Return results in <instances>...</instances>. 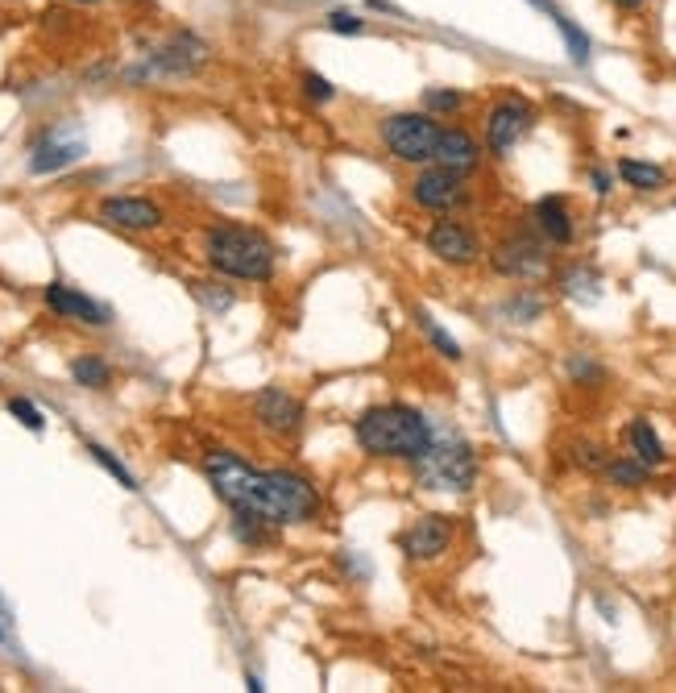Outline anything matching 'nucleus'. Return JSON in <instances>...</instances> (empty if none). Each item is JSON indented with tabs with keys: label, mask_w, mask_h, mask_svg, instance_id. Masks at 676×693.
Here are the masks:
<instances>
[{
	"label": "nucleus",
	"mask_w": 676,
	"mask_h": 693,
	"mask_svg": "<svg viewBox=\"0 0 676 693\" xmlns=\"http://www.w3.org/2000/svg\"><path fill=\"white\" fill-rule=\"evenodd\" d=\"M204 478L228 511H246L266 519L270 527H308L320 524L324 499L311 478L283 465H253L233 449H207Z\"/></svg>",
	"instance_id": "1"
},
{
	"label": "nucleus",
	"mask_w": 676,
	"mask_h": 693,
	"mask_svg": "<svg viewBox=\"0 0 676 693\" xmlns=\"http://www.w3.org/2000/svg\"><path fill=\"white\" fill-rule=\"evenodd\" d=\"M353 441L373 462H419L436 441V423L411 403H373L353 420Z\"/></svg>",
	"instance_id": "2"
},
{
	"label": "nucleus",
	"mask_w": 676,
	"mask_h": 693,
	"mask_svg": "<svg viewBox=\"0 0 676 693\" xmlns=\"http://www.w3.org/2000/svg\"><path fill=\"white\" fill-rule=\"evenodd\" d=\"M204 262L212 274L221 278H237V283H270L278 271V250L262 229L253 225H237V220H221L204 229Z\"/></svg>",
	"instance_id": "3"
},
{
	"label": "nucleus",
	"mask_w": 676,
	"mask_h": 693,
	"mask_svg": "<svg viewBox=\"0 0 676 693\" xmlns=\"http://www.w3.org/2000/svg\"><path fill=\"white\" fill-rule=\"evenodd\" d=\"M411 474H415V486L431 494H470L482 478V462L473 441H465L461 432H436L428 453L411 462Z\"/></svg>",
	"instance_id": "4"
},
{
	"label": "nucleus",
	"mask_w": 676,
	"mask_h": 693,
	"mask_svg": "<svg viewBox=\"0 0 676 693\" xmlns=\"http://www.w3.org/2000/svg\"><path fill=\"white\" fill-rule=\"evenodd\" d=\"M440 133H444V121H440V117H431L428 108L387 112V117H378V126H373L378 146L387 150L394 163H403V167H411V170L436 163Z\"/></svg>",
	"instance_id": "5"
},
{
	"label": "nucleus",
	"mask_w": 676,
	"mask_h": 693,
	"mask_svg": "<svg viewBox=\"0 0 676 693\" xmlns=\"http://www.w3.org/2000/svg\"><path fill=\"white\" fill-rule=\"evenodd\" d=\"M407 204L428 216H456V212L473 208V175L465 170L440 167H415V175L407 179Z\"/></svg>",
	"instance_id": "6"
},
{
	"label": "nucleus",
	"mask_w": 676,
	"mask_h": 693,
	"mask_svg": "<svg viewBox=\"0 0 676 693\" xmlns=\"http://www.w3.org/2000/svg\"><path fill=\"white\" fill-rule=\"evenodd\" d=\"M486 258H490V271L511 283H535L553 271V246L532 229V220L502 232L486 250Z\"/></svg>",
	"instance_id": "7"
},
{
	"label": "nucleus",
	"mask_w": 676,
	"mask_h": 693,
	"mask_svg": "<svg viewBox=\"0 0 676 693\" xmlns=\"http://www.w3.org/2000/svg\"><path fill=\"white\" fill-rule=\"evenodd\" d=\"M539 112L523 92H498L490 105L482 108V142L486 154L494 158H511V150H519V142L532 138Z\"/></svg>",
	"instance_id": "8"
},
{
	"label": "nucleus",
	"mask_w": 676,
	"mask_h": 693,
	"mask_svg": "<svg viewBox=\"0 0 676 693\" xmlns=\"http://www.w3.org/2000/svg\"><path fill=\"white\" fill-rule=\"evenodd\" d=\"M424 250L440 262V266H452V271H470L486 258V246H482V232L465 220V212L456 216H431L428 229H424Z\"/></svg>",
	"instance_id": "9"
},
{
	"label": "nucleus",
	"mask_w": 676,
	"mask_h": 693,
	"mask_svg": "<svg viewBox=\"0 0 676 693\" xmlns=\"http://www.w3.org/2000/svg\"><path fill=\"white\" fill-rule=\"evenodd\" d=\"M452 545H456V515L444 511H424L399 531V552L411 565H436L449 557Z\"/></svg>",
	"instance_id": "10"
},
{
	"label": "nucleus",
	"mask_w": 676,
	"mask_h": 693,
	"mask_svg": "<svg viewBox=\"0 0 676 693\" xmlns=\"http://www.w3.org/2000/svg\"><path fill=\"white\" fill-rule=\"evenodd\" d=\"M253 420L262 432L270 437H278V441H295L299 432H304V423H308V407L304 399L287 391V386H262L258 395H253Z\"/></svg>",
	"instance_id": "11"
},
{
	"label": "nucleus",
	"mask_w": 676,
	"mask_h": 693,
	"mask_svg": "<svg viewBox=\"0 0 676 693\" xmlns=\"http://www.w3.org/2000/svg\"><path fill=\"white\" fill-rule=\"evenodd\" d=\"M212 59V50H207L195 34H170L163 46H154L150 50V59H145V75H170V80H187V75H195L200 67Z\"/></svg>",
	"instance_id": "12"
},
{
	"label": "nucleus",
	"mask_w": 676,
	"mask_h": 693,
	"mask_svg": "<svg viewBox=\"0 0 676 693\" xmlns=\"http://www.w3.org/2000/svg\"><path fill=\"white\" fill-rule=\"evenodd\" d=\"M96 220L121 232H158L166 225V212L145 195H108L96 208Z\"/></svg>",
	"instance_id": "13"
},
{
	"label": "nucleus",
	"mask_w": 676,
	"mask_h": 693,
	"mask_svg": "<svg viewBox=\"0 0 676 693\" xmlns=\"http://www.w3.org/2000/svg\"><path fill=\"white\" fill-rule=\"evenodd\" d=\"M83 154H87V142L71 126L46 129L29 146V175H59V170L75 167Z\"/></svg>",
	"instance_id": "14"
},
{
	"label": "nucleus",
	"mask_w": 676,
	"mask_h": 693,
	"mask_svg": "<svg viewBox=\"0 0 676 693\" xmlns=\"http://www.w3.org/2000/svg\"><path fill=\"white\" fill-rule=\"evenodd\" d=\"M41 303L59 320H75V324H87V328H108L112 324V312L104 303H96L92 295L75 291V287H67V283H46L41 287Z\"/></svg>",
	"instance_id": "15"
},
{
	"label": "nucleus",
	"mask_w": 676,
	"mask_h": 693,
	"mask_svg": "<svg viewBox=\"0 0 676 693\" xmlns=\"http://www.w3.org/2000/svg\"><path fill=\"white\" fill-rule=\"evenodd\" d=\"M527 220H532V229L539 232L548 246H556V250H569L577 241V216L565 195H539L532 204V212H527Z\"/></svg>",
	"instance_id": "16"
},
{
	"label": "nucleus",
	"mask_w": 676,
	"mask_h": 693,
	"mask_svg": "<svg viewBox=\"0 0 676 693\" xmlns=\"http://www.w3.org/2000/svg\"><path fill=\"white\" fill-rule=\"evenodd\" d=\"M436 163L452 170H465V175H477L482 163H486V142L465 126H452L444 121V133H440V150H436Z\"/></svg>",
	"instance_id": "17"
},
{
	"label": "nucleus",
	"mask_w": 676,
	"mask_h": 693,
	"mask_svg": "<svg viewBox=\"0 0 676 693\" xmlns=\"http://www.w3.org/2000/svg\"><path fill=\"white\" fill-rule=\"evenodd\" d=\"M556 291L565 295L569 303L590 308V303L602 299V274L594 266H585V262H573V266H565V271L556 274Z\"/></svg>",
	"instance_id": "18"
},
{
	"label": "nucleus",
	"mask_w": 676,
	"mask_h": 693,
	"mask_svg": "<svg viewBox=\"0 0 676 693\" xmlns=\"http://www.w3.org/2000/svg\"><path fill=\"white\" fill-rule=\"evenodd\" d=\"M615 175L631 191H639V195H652V191L668 188V170L656 167V163H648V158H618Z\"/></svg>",
	"instance_id": "19"
},
{
	"label": "nucleus",
	"mask_w": 676,
	"mask_h": 693,
	"mask_svg": "<svg viewBox=\"0 0 676 693\" xmlns=\"http://www.w3.org/2000/svg\"><path fill=\"white\" fill-rule=\"evenodd\" d=\"M627 449H631V453H636L643 465H652V469H660V465L668 462V453H664V441L656 437L652 420H643V416H636V420L627 423Z\"/></svg>",
	"instance_id": "20"
},
{
	"label": "nucleus",
	"mask_w": 676,
	"mask_h": 693,
	"mask_svg": "<svg viewBox=\"0 0 676 693\" xmlns=\"http://www.w3.org/2000/svg\"><path fill=\"white\" fill-rule=\"evenodd\" d=\"M544 312H548V299L539 291H532V287H519V291H511L498 303V315H502L507 324H535Z\"/></svg>",
	"instance_id": "21"
},
{
	"label": "nucleus",
	"mask_w": 676,
	"mask_h": 693,
	"mask_svg": "<svg viewBox=\"0 0 676 693\" xmlns=\"http://www.w3.org/2000/svg\"><path fill=\"white\" fill-rule=\"evenodd\" d=\"M606 482L615 486V490H643V486L652 482V465H643L636 453H618L606 462Z\"/></svg>",
	"instance_id": "22"
},
{
	"label": "nucleus",
	"mask_w": 676,
	"mask_h": 693,
	"mask_svg": "<svg viewBox=\"0 0 676 693\" xmlns=\"http://www.w3.org/2000/svg\"><path fill=\"white\" fill-rule=\"evenodd\" d=\"M415 328L424 333V340H428L431 349H436V354H440L444 361H461V358H465L461 340H456V336H452L449 328H444V324H440V320L428 312V308H415Z\"/></svg>",
	"instance_id": "23"
},
{
	"label": "nucleus",
	"mask_w": 676,
	"mask_h": 693,
	"mask_svg": "<svg viewBox=\"0 0 676 693\" xmlns=\"http://www.w3.org/2000/svg\"><path fill=\"white\" fill-rule=\"evenodd\" d=\"M419 108H428L431 117H440V121H456L470 108V92H461V87H424Z\"/></svg>",
	"instance_id": "24"
},
{
	"label": "nucleus",
	"mask_w": 676,
	"mask_h": 693,
	"mask_svg": "<svg viewBox=\"0 0 676 693\" xmlns=\"http://www.w3.org/2000/svg\"><path fill=\"white\" fill-rule=\"evenodd\" d=\"M71 379L83 391H108L112 386V366L100 354H80V358H71Z\"/></svg>",
	"instance_id": "25"
},
{
	"label": "nucleus",
	"mask_w": 676,
	"mask_h": 693,
	"mask_svg": "<svg viewBox=\"0 0 676 693\" xmlns=\"http://www.w3.org/2000/svg\"><path fill=\"white\" fill-rule=\"evenodd\" d=\"M548 17H553V25L560 29V38H565V50H569L573 67L590 63V55H594V43H590V34H585V29H581V25H577L569 13H560V9H553Z\"/></svg>",
	"instance_id": "26"
},
{
	"label": "nucleus",
	"mask_w": 676,
	"mask_h": 693,
	"mask_svg": "<svg viewBox=\"0 0 676 693\" xmlns=\"http://www.w3.org/2000/svg\"><path fill=\"white\" fill-rule=\"evenodd\" d=\"M228 531H233V540L246 548H266L274 540V531L278 527H270L266 519H258V515H246V511H233V519H228Z\"/></svg>",
	"instance_id": "27"
},
{
	"label": "nucleus",
	"mask_w": 676,
	"mask_h": 693,
	"mask_svg": "<svg viewBox=\"0 0 676 693\" xmlns=\"http://www.w3.org/2000/svg\"><path fill=\"white\" fill-rule=\"evenodd\" d=\"M320 25H324L329 34H341V38H366L369 34V22L361 13H353V9H329Z\"/></svg>",
	"instance_id": "28"
},
{
	"label": "nucleus",
	"mask_w": 676,
	"mask_h": 693,
	"mask_svg": "<svg viewBox=\"0 0 676 693\" xmlns=\"http://www.w3.org/2000/svg\"><path fill=\"white\" fill-rule=\"evenodd\" d=\"M569 462H573L577 469H585V474H597V469H606L610 453L597 441H573L569 444Z\"/></svg>",
	"instance_id": "29"
},
{
	"label": "nucleus",
	"mask_w": 676,
	"mask_h": 693,
	"mask_svg": "<svg viewBox=\"0 0 676 693\" xmlns=\"http://www.w3.org/2000/svg\"><path fill=\"white\" fill-rule=\"evenodd\" d=\"M565 370H569V379H573L577 386H602V382H606V370H602V361H597L594 354H573Z\"/></svg>",
	"instance_id": "30"
},
{
	"label": "nucleus",
	"mask_w": 676,
	"mask_h": 693,
	"mask_svg": "<svg viewBox=\"0 0 676 693\" xmlns=\"http://www.w3.org/2000/svg\"><path fill=\"white\" fill-rule=\"evenodd\" d=\"M191 291H195V299H200L212 315H225L228 308L237 303V295L228 291V287H221V283H191Z\"/></svg>",
	"instance_id": "31"
},
{
	"label": "nucleus",
	"mask_w": 676,
	"mask_h": 693,
	"mask_svg": "<svg viewBox=\"0 0 676 693\" xmlns=\"http://www.w3.org/2000/svg\"><path fill=\"white\" fill-rule=\"evenodd\" d=\"M87 453H92V462L100 465L104 474H112V478H117L124 490H138V478H133V474H129V469L121 465V457H112V453H108L104 444H87Z\"/></svg>",
	"instance_id": "32"
},
{
	"label": "nucleus",
	"mask_w": 676,
	"mask_h": 693,
	"mask_svg": "<svg viewBox=\"0 0 676 693\" xmlns=\"http://www.w3.org/2000/svg\"><path fill=\"white\" fill-rule=\"evenodd\" d=\"M299 87H304V96H308L311 105H332V100H336V84L324 80L320 71H304V75H299Z\"/></svg>",
	"instance_id": "33"
},
{
	"label": "nucleus",
	"mask_w": 676,
	"mask_h": 693,
	"mask_svg": "<svg viewBox=\"0 0 676 693\" xmlns=\"http://www.w3.org/2000/svg\"><path fill=\"white\" fill-rule=\"evenodd\" d=\"M9 416H13L21 428H29V432H46V416H41V411L29 399H21V395H13V399H9Z\"/></svg>",
	"instance_id": "34"
},
{
	"label": "nucleus",
	"mask_w": 676,
	"mask_h": 693,
	"mask_svg": "<svg viewBox=\"0 0 676 693\" xmlns=\"http://www.w3.org/2000/svg\"><path fill=\"white\" fill-rule=\"evenodd\" d=\"M585 179H590V191H594L597 200H606V195H610V191H615V170H606V167H590V175H585Z\"/></svg>",
	"instance_id": "35"
},
{
	"label": "nucleus",
	"mask_w": 676,
	"mask_h": 693,
	"mask_svg": "<svg viewBox=\"0 0 676 693\" xmlns=\"http://www.w3.org/2000/svg\"><path fill=\"white\" fill-rule=\"evenodd\" d=\"M610 9H618L622 17H636V13L648 9V0H610Z\"/></svg>",
	"instance_id": "36"
},
{
	"label": "nucleus",
	"mask_w": 676,
	"mask_h": 693,
	"mask_svg": "<svg viewBox=\"0 0 676 693\" xmlns=\"http://www.w3.org/2000/svg\"><path fill=\"white\" fill-rule=\"evenodd\" d=\"M9 635H13V610L0 598V644H9Z\"/></svg>",
	"instance_id": "37"
},
{
	"label": "nucleus",
	"mask_w": 676,
	"mask_h": 693,
	"mask_svg": "<svg viewBox=\"0 0 676 693\" xmlns=\"http://www.w3.org/2000/svg\"><path fill=\"white\" fill-rule=\"evenodd\" d=\"M373 13H390V17H403V9L399 4H390V0H366Z\"/></svg>",
	"instance_id": "38"
},
{
	"label": "nucleus",
	"mask_w": 676,
	"mask_h": 693,
	"mask_svg": "<svg viewBox=\"0 0 676 693\" xmlns=\"http://www.w3.org/2000/svg\"><path fill=\"white\" fill-rule=\"evenodd\" d=\"M246 685H249V690H253V693H262V690H266V685H262V677H253V672H249V677H246Z\"/></svg>",
	"instance_id": "39"
},
{
	"label": "nucleus",
	"mask_w": 676,
	"mask_h": 693,
	"mask_svg": "<svg viewBox=\"0 0 676 693\" xmlns=\"http://www.w3.org/2000/svg\"><path fill=\"white\" fill-rule=\"evenodd\" d=\"M75 4H104V0H75Z\"/></svg>",
	"instance_id": "40"
}]
</instances>
